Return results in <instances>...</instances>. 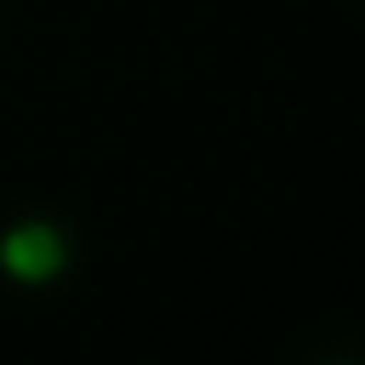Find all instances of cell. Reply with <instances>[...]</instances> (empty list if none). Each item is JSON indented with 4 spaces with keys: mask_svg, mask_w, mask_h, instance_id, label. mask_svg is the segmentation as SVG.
Segmentation results:
<instances>
[{
    "mask_svg": "<svg viewBox=\"0 0 365 365\" xmlns=\"http://www.w3.org/2000/svg\"><path fill=\"white\" fill-rule=\"evenodd\" d=\"M68 262H74V240L57 217H17L0 234V268L17 285H51L68 274Z\"/></svg>",
    "mask_w": 365,
    "mask_h": 365,
    "instance_id": "6da1fadb",
    "label": "cell"
},
{
    "mask_svg": "<svg viewBox=\"0 0 365 365\" xmlns=\"http://www.w3.org/2000/svg\"><path fill=\"white\" fill-rule=\"evenodd\" d=\"M297 365H365V348H354V342H314Z\"/></svg>",
    "mask_w": 365,
    "mask_h": 365,
    "instance_id": "7a4b0ae2",
    "label": "cell"
}]
</instances>
